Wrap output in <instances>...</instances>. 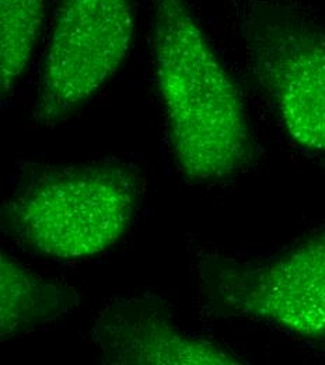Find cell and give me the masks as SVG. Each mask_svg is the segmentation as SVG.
<instances>
[{"label":"cell","instance_id":"cell-2","mask_svg":"<svg viewBox=\"0 0 325 365\" xmlns=\"http://www.w3.org/2000/svg\"><path fill=\"white\" fill-rule=\"evenodd\" d=\"M140 182L138 169L124 162L28 166L1 208V229L31 252L89 259L127 235Z\"/></svg>","mask_w":325,"mask_h":365},{"label":"cell","instance_id":"cell-4","mask_svg":"<svg viewBox=\"0 0 325 365\" xmlns=\"http://www.w3.org/2000/svg\"><path fill=\"white\" fill-rule=\"evenodd\" d=\"M241 31L255 76L299 146L325 152V26L279 0H252Z\"/></svg>","mask_w":325,"mask_h":365},{"label":"cell","instance_id":"cell-8","mask_svg":"<svg viewBox=\"0 0 325 365\" xmlns=\"http://www.w3.org/2000/svg\"><path fill=\"white\" fill-rule=\"evenodd\" d=\"M44 0H0V83L4 98L26 71L44 23Z\"/></svg>","mask_w":325,"mask_h":365},{"label":"cell","instance_id":"cell-7","mask_svg":"<svg viewBox=\"0 0 325 365\" xmlns=\"http://www.w3.org/2000/svg\"><path fill=\"white\" fill-rule=\"evenodd\" d=\"M80 302L78 292L34 273L13 256H0L1 340L21 336L72 312Z\"/></svg>","mask_w":325,"mask_h":365},{"label":"cell","instance_id":"cell-6","mask_svg":"<svg viewBox=\"0 0 325 365\" xmlns=\"http://www.w3.org/2000/svg\"><path fill=\"white\" fill-rule=\"evenodd\" d=\"M104 363L115 365L243 364L230 350L183 330L153 297L119 298L94 322Z\"/></svg>","mask_w":325,"mask_h":365},{"label":"cell","instance_id":"cell-5","mask_svg":"<svg viewBox=\"0 0 325 365\" xmlns=\"http://www.w3.org/2000/svg\"><path fill=\"white\" fill-rule=\"evenodd\" d=\"M134 33L129 0H62L41 72L37 121L53 127L87 103L125 59Z\"/></svg>","mask_w":325,"mask_h":365},{"label":"cell","instance_id":"cell-3","mask_svg":"<svg viewBox=\"0 0 325 365\" xmlns=\"http://www.w3.org/2000/svg\"><path fill=\"white\" fill-rule=\"evenodd\" d=\"M199 277L205 304L216 315L325 339V228L261 260L208 256Z\"/></svg>","mask_w":325,"mask_h":365},{"label":"cell","instance_id":"cell-1","mask_svg":"<svg viewBox=\"0 0 325 365\" xmlns=\"http://www.w3.org/2000/svg\"><path fill=\"white\" fill-rule=\"evenodd\" d=\"M153 51L180 170L196 182L240 173L255 150L243 97L186 0H153Z\"/></svg>","mask_w":325,"mask_h":365}]
</instances>
